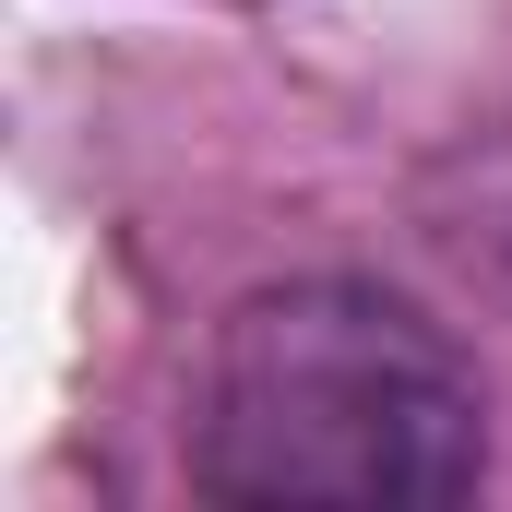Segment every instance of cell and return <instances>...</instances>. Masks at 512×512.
Returning a JSON list of instances; mask_svg holds the SVG:
<instances>
[{
    "label": "cell",
    "mask_w": 512,
    "mask_h": 512,
    "mask_svg": "<svg viewBox=\"0 0 512 512\" xmlns=\"http://www.w3.org/2000/svg\"><path fill=\"white\" fill-rule=\"evenodd\" d=\"M477 477L489 393L417 298L298 274L227 310L191 405L203 501H465Z\"/></svg>",
    "instance_id": "obj_1"
}]
</instances>
